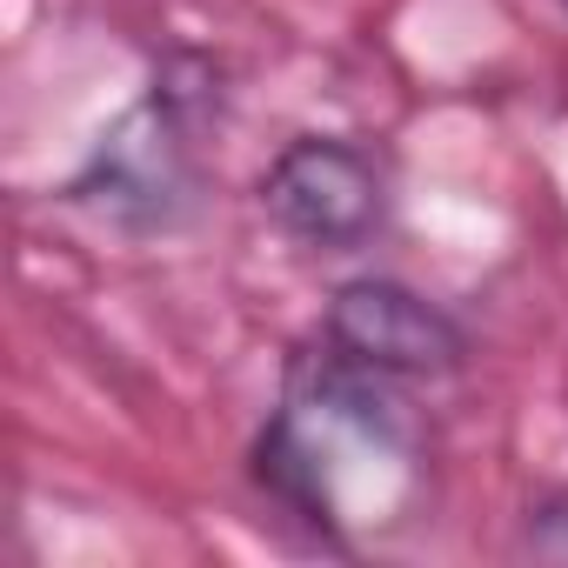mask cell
Segmentation results:
<instances>
[{"label": "cell", "instance_id": "obj_1", "mask_svg": "<svg viewBox=\"0 0 568 568\" xmlns=\"http://www.w3.org/2000/svg\"><path fill=\"white\" fill-rule=\"evenodd\" d=\"M402 388L328 342L302 348L247 448L254 488L328 548H348L355 521H402L428 481V428Z\"/></svg>", "mask_w": 568, "mask_h": 568}, {"label": "cell", "instance_id": "obj_2", "mask_svg": "<svg viewBox=\"0 0 568 568\" xmlns=\"http://www.w3.org/2000/svg\"><path fill=\"white\" fill-rule=\"evenodd\" d=\"M201 108L207 101L194 88H181L174 74H154V88L101 128L81 174L61 194L114 234H134V241L181 234L201 214V194H207L201 141H194Z\"/></svg>", "mask_w": 568, "mask_h": 568}, {"label": "cell", "instance_id": "obj_3", "mask_svg": "<svg viewBox=\"0 0 568 568\" xmlns=\"http://www.w3.org/2000/svg\"><path fill=\"white\" fill-rule=\"evenodd\" d=\"M261 214L315 254H355L388 227V168L355 134H295L261 168Z\"/></svg>", "mask_w": 568, "mask_h": 568}, {"label": "cell", "instance_id": "obj_4", "mask_svg": "<svg viewBox=\"0 0 568 568\" xmlns=\"http://www.w3.org/2000/svg\"><path fill=\"white\" fill-rule=\"evenodd\" d=\"M322 342L388 382H448L468 362L462 322L395 274H355L328 295Z\"/></svg>", "mask_w": 568, "mask_h": 568}, {"label": "cell", "instance_id": "obj_5", "mask_svg": "<svg viewBox=\"0 0 568 568\" xmlns=\"http://www.w3.org/2000/svg\"><path fill=\"white\" fill-rule=\"evenodd\" d=\"M521 548L528 555H548V561H568V495H548L541 508H528Z\"/></svg>", "mask_w": 568, "mask_h": 568}, {"label": "cell", "instance_id": "obj_6", "mask_svg": "<svg viewBox=\"0 0 568 568\" xmlns=\"http://www.w3.org/2000/svg\"><path fill=\"white\" fill-rule=\"evenodd\" d=\"M561 8H568V0H561Z\"/></svg>", "mask_w": 568, "mask_h": 568}]
</instances>
